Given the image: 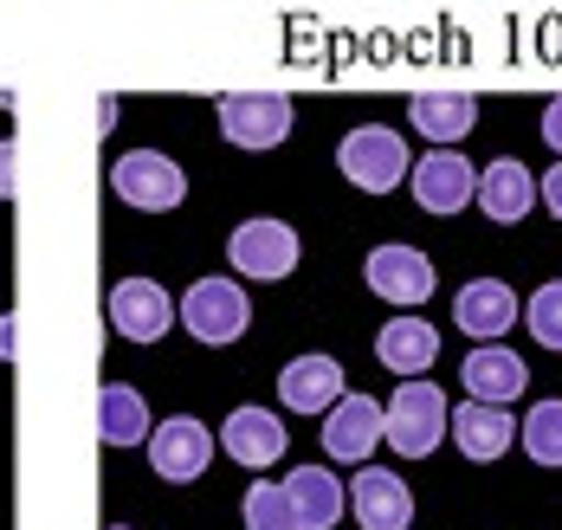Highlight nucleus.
<instances>
[{"instance_id": "a878e982", "label": "nucleus", "mask_w": 562, "mask_h": 530, "mask_svg": "<svg viewBox=\"0 0 562 530\" xmlns=\"http://www.w3.org/2000/svg\"><path fill=\"white\" fill-rule=\"evenodd\" d=\"M13 194H20V143L0 136V201H13Z\"/></svg>"}, {"instance_id": "7ed1b4c3", "label": "nucleus", "mask_w": 562, "mask_h": 530, "mask_svg": "<svg viewBox=\"0 0 562 530\" xmlns=\"http://www.w3.org/2000/svg\"><path fill=\"white\" fill-rule=\"evenodd\" d=\"M337 169H342V181L362 188V194H389V188H401V176H407V143H401L394 129H382V123H356L337 143Z\"/></svg>"}, {"instance_id": "9d476101", "label": "nucleus", "mask_w": 562, "mask_h": 530, "mask_svg": "<svg viewBox=\"0 0 562 530\" xmlns=\"http://www.w3.org/2000/svg\"><path fill=\"white\" fill-rule=\"evenodd\" d=\"M459 382H465V395H472L479 408H505V402H517V395L530 388V369H524V356L505 350V343H479V350L459 362Z\"/></svg>"}, {"instance_id": "6e6552de", "label": "nucleus", "mask_w": 562, "mask_h": 530, "mask_svg": "<svg viewBox=\"0 0 562 530\" xmlns=\"http://www.w3.org/2000/svg\"><path fill=\"white\" fill-rule=\"evenodd\" d=\"M362 279H369V292L389 297V304H427L434 297V259L420 252V246H375L369 252V266H362Z\"/></svg>"}, {"instance_id": "0eeeda50", "label": "nucleus", "mask_w": 562, "mask_h": 530, "mask_svg": "<svg viewBox=\"0 0 562 530\" xmlns=\"http://www.w3.org/2000/svg\"><path fill=\"white\" fill-rule=\"evenodd\" d=\"M226 259L246 279H291L297 272V234L284 221H239L226 239Z\"/></svg>"}, {"instance_id": "4be33fe9", "label": "nucleus", "mask_w": 562, "mask_h": 530, "mask_svg": "<svg viewBox=\"0 0 562 530\" xmlns=\"http://www.w3.org/2000/svg\"><path fill=\"white\" fill-rule=\"evenodd\" d=\"M98 433H104V447H143L149 440V408H143V395L130 382H104V395H98Z\"/></svg>"}, {"instance_id": "6ab92c4d", "label": "nucleus", "mask_w": 562, "mask_h": 530, "mask_svg": "<svg viewBox=\"0 0 562 530\" xmlns=\"http://www.w3.org/2000/svg\"><path fill=\"white\" fill-rule=\"evenodd\" d=\"M375 356H382V369H394L401 382H427V369L440 356V330L420 324V317H389L382 337H375Z\"/></svg>"}, {"instance_id": "9b49d317", "label": "nucleus", "mask_w": 562, "mask_h": 530, "mask_svg": "<svg viewBox=\"0 0 562 530\" xmlns=\"http://www.w3.org/2000/svg\"><path fill=\"white\" fill-rule=\"evenodd\" d=\"M382 447V402L375 395H342L337 408L324 414V453L342 466H362Z\"/></svg>"}, {"instance_id": "f3484780", "label": "nucleus", "mask_w": 562, "mask_h": 530, "mask_svg": "<svg viewBox=\"0 0 562 530\" xmlns=\"http://www.w3.org/2000/svg\"><path fill=\"white\" fill-rule=\"evenodd\" d=\"M452 324L465 337H479V343H498L517 324V292H510L505 279H472L465 292L452 297Z\"/></svg>"}, {"instance_id": "bb28decb", "label": "nucleus", "mask_w": 562, "mask_h": 530, "mask_svg": "<svg viewBox=\"0 0 562 530\" xmlns=\"http://www.w3.org/2000/svg\"><path fill=\"white\" fill-rule=\"evenodd\" d=\"M537 201H543V207H550V214L562 221V162H557V169H550L543 181H537Z\"/></svg>"}, {"instance_id": "39448f33", "label": "nucleus", "mask_w": 562, "mask_h": 530, "mask_svg": "<svg viewBox=\"0 0 562 530\" xmlns=\"http://www.w3.org/2000/svg\"><path fill=\"white\" fill-rule=\"evenodd\" d=\"M221 136L239 143V149H279L284 136H291V98L284 91H226Z\"/></svg>"}, {"instance_id": "423d86ee", "label": "nucleus", "mask_w": 562, "mask_h": 530, "mask_svg": "<svg viewBox=\"0 0 562 530\" xmlns=\"http://www.w3.org/2000/svg\"><path fill=\"white\" fill-rule=\"evenodd\" d=\"M214 447L221 440L194 414H169V420L149 427V466H156V478H169V485H194L207 472V460H214Z\"/></svg>"}, {"instance_id": "412c9836", "label": "nucleus", "mask_w": 562, "mask_h": 530, "mask_svg": "<svg viewBox=\"0 0 562 530\" xmlns=\"http://www.w3.org/2000/svg\"><path fill=\"white\" fill-rule=\"evenodd\" d=\"M447 427H452V440H459V453L479 460V466H492L510 440H517V420L505 408H479V402H465L459 414H447Z\"/></svg>"}, {"instance_id": "393cba45", "label": "nucleus", "mask_w": 562, "mask_h": 530, "mask_svg": "<svg viewBox=\"0 0 562 530\" xmlns=\"http://www.w3.org/2000/svg\"><path fill=\"white\" fill-rule=\"evenodd\" d=\"M246 530H297V518H291V505H284V485H252L246 492Z\"/></svg>"}, {"instance_id": "a211bd4d", "label": "nucleus", "mask_w": 562, "mask_h": 530, "mask_svg": "<svg viewBox=\"0 0 562 530\" xmlns=\"http://www.w3.org/2000/svg\"><path fill=\"white\" fill-rule=\"evenodd\" d=\"M479 207H485V221H498V227H517L530 207H537V176L517 162V156H498L492 169H479V194H472Z\"/></svg>"}, {"instance_id": "f03ea898", "label": "nucleus", "mask_w": 562, "mask_h": 530, "mask_svg": "<svg viewBox=\"0 0 562 530\" xmlns=\"http://www.w3.org/2000/svg\"><path fill=\"white\" fill-rule=\"evenodd\" d=\"M175 324L194 337V343H207V350H226L233 337H246V324H252V304L246 292L233 285V279H194L181 304H175Z\"/></svg>"}, {"instance_id": "c85d7f7f", "label": "nucleus", "mask_w": 562, "mask_h": 530, "mask_svg": "<svg viewBox=\"0 0 562 530\" xmlns=\"http://www.w3.org/2000/svg\"><path fill=\"white\" fill-rule=\"evenodd\" d=\"M111 530H130V525H111Z\"/></svg>"}, {"instance_id": "5701e85b", "label": "nucleus", "mask_w": 562, "mask_h": 530, "mask_svg": "<svg viewBox=\"0 0 562 530\" xmlns=\"http://www.w3.org/2000/svg\"><path fill=\"white\" fill-rule=\"evenodd\" d=\"M524 453L537 466H562V402H537L524 414Z\"/></svg>"}, {"instance_id": "aec40b11", "label": "nucleus", "mask_w": 562, "mask_h": 530, "mask_svg": "<svg viewBox=\"0 0 562 530\" xmlns=\"http://www.w3.org/2000/svg\"><path fill=\"white\" fill-rule=\"evenodd\" d=\"M407 117H414V129H420L427 143L452 149V143L479 123V98H472V91H420V98L407 104Z\"/></svg>"}, {"instance_id": "b1692460", "label": "nucleus", "mask_w": 562, "mask_h": 530, "mask_svg": "<svg viewBox=\"0 0 562 530\" xmlns=\"http://www.w3.org/2000/svg\"><path fill=\"white\" fill-rule=\"evenodd\" d=\"M524 324H530V337H537L543 350H562V279H550V285H537V292H530Z\"/></svg>"}, {"instance_id": "4468645a", "label": "nucleus", "mask_w": 562, "mask_h": 530, "mask_svg": "<svg viewBox=\"0 0 562 530\" xmlns=\"http://www.w3.org/2000/svg\"><path fill=\"white\" fill-rule=\"evenodd\" d=\"M349 511L362 530H407L414 525V492L389 466H362L349 485Z\"/></svg>"}, {"instance_id": "20e7f679", "label": "nucleus", "mask_w": 562, "mask_h": 530, "mask_svg": "<svg viewBox=\"0 0 562 530\" xmlns=\"http://www.w3.org/2000/svg\"><path fill=\"white\" fill-rule=\"evenodd\" d=\"M111 188L130 207H143V214H169V207L188 201V176H181V162L162 156V149H130V156H116Z\"/></svg>"}, {"instance_id": "2eb2a0df", "label": "nucleus", "mask_w": 562, "mask_h": 530, "mask_svg": "<svg viewBox=\"0 0 562 530\" xmlns=\"http://www.w3.org/2000/svg\"><path fill=\"white\" fill-rule=\"evenodd\" d=\"M284 505H291L297 530H337L349 518V492L337 485L330 466H297L284 478Z\"/></svg>"}, {"instance_id": "f257e3e1", "label": "nucleus", "mask_w": 562, "mask_h": 530, "mask_svg": "<svg viewBox=\"0 0 562 530\" xmlns=\"http://www.w3.org/2000/svg\"><path fill=\"white\" fill-rule=\"evenodd\" d=\"M447 433V395L434 382H401L382 408V447H394L401 460H427Z\"/></svg>"}, {"instance_id": "cd10ccee", "label": "nucleus", "mask_w": 562, "mask_h": 530, "mask_svg": "<svg viewBox=\"0 0 562 530\" xmlns=\"http://www.w3.org/2000/svg\"><path fill=\"white\" fill-rule=\"evenodd\" d=\"M543 143L562 156V98H550V104H543Z\"/></svg>"}, {"instance_id": "ddd939ff", "label": "nucleus", "mask_w": 562, "mask_h": 530, "mask_svg": "<svg viewBox=\"0 0 562 530\" xmlns=\"http://www.w3.org/2000/svg\"><path fill=\"white\" fill-rule=\"evenodd\" d=\"M472 194H479V169H472L459 149H434V156L414 162V201H420L427 214H459Z\"/></svg>"}, {"instance_id": "1a4fd4ad", "label": "nucleus", "mask_w": 562, "mask_h": 530, "mask_svg": "<svg viewBox=\"0 0 562 530\" xmlns=\"http://www.w3.org/2000/svg\"><path fill=\"white\" fill-rule=\"evenodd\" d=\"M175 324V297L156 279H123L111 292V330L130 343H162Z\"/></svg>"}, {"instance_id": "f8f14e48", "label": "nucleus", "mask_w": 562, "mask_h": 530, "mask_svg": "<svg viewBox=\"0 0 562 530\" xmlns=\"http://www.w3.org/2000/svg\"><path fill=\"white\" fill-rule=\"evenodd\" d=\"M342 395H349V388H342L337 356H291L279 369V402L291 414H330Z\"/></svg>"}, {"instance_id": "dca6fc26", "label": "nucleus", "mask_w": 562, "mask_h": 530, "mask_svg": "<svg viewBox=\"0 0 562 530\" xmlns=\"http://www.w3.org/2000/svg\"><path fill=\"white\" fill-rule=\"evenodd\" d=\"M221 447L239 460V466H252V472H266V466H279L284 460V420L272 408H233L226 414V427H221Z\"/></svg>"}]
</instances>
